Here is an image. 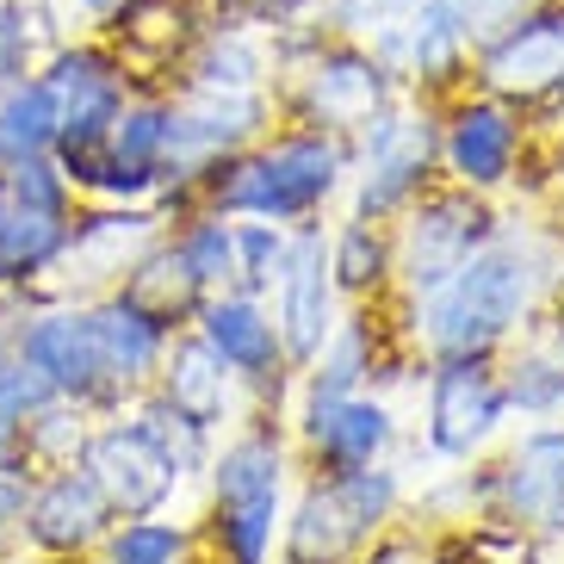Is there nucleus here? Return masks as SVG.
<instances>
[{
    "label": "nucleus",
    "instance_id": "nucleus-33",
    "mask_svg": "<svg viewBox=\"0 0 564 564\" xmlns=\"http://www.w3.org/2000/svg\"><path fill=\"white\" fill-rule=\"evenodd\" d=\"M100 546L106 564H186L193 533L174 528V521H155V514H124V521H112Z\"/></svg>",
    "mask_w": 564,
    "mask_h": 564
},
{
    "label": "nucleus",
    "instance_id": "nucleus-44",
    "mask_svg": "<svg viewBox=\"0 0 564 564\" xmlns=\"http://www.w3.org/2000/svg\"><path fill=\"white\" fill-rule=\"evenodd\" d=\"M546 335L558 341V354H564V316H558V311H552V329H546Z\"/></svg>",
    "mask_w": 564,
    "mask_h": 564
},
{
    "label": "nucleus",
    "instance_id": "nucleus-42",
    "mask_svg": "<svg viewBox=\"0 0 564 564\" xmlns=\"http://www.w3.org/2000/svg\"><path fill=\"white\" fill-rule=\"evenodd\" d=\"M118 7H124V0H75V13H82L87 25H106V19L118 13Z\"/></svg>",
    "mask_w": 564,
    "mask_h": 564
},
{
    "label": "nucleus",
    "instance_id": "nucleus-6",
    "mask_svg": "<svg viewBox=\"0 0 564 564\" xmlns=\"http://www.w3.org/2000/svg\"><path fill=\"white\" fill-rule=\"evenodd\" d=\"M56 94V162L68 186L100 199L106 186V137H112L124 100L137 94L131 68L118 63L112 44H56L37 68Z\"/></svg>",
    "mask_w": 564,
    "mask_h": 564
},
{
    "label": "nucleus",
    "instance_id": "nucleus-38",
    "mask_svg": "<svg viewBox=\"0 0 564 564\" xmlns=\"http://www.w3.org/2000/svg\"><path fill=\"white\" fill-rule=\"evenodd\" d=\"M447 7H453V19L465 25V44H471V51H484L490 37L509 32L514 19H528L540 0H447Z\"/></svg>",
    "mask_w": 564,
    "mask_h": 564
},
{
    "label": "nucleus",
    "instance_id": "nucleus-34",
    "mask_svg": "<svg viewBox=\"0 0 564 564\" xmlns=\"http://www.w3.org/2000/svg\"><path fill=\"white\" fill-rule=\"evenodd\" d=\"M236 224V292H273L285 261V242H292V224H267V217H230Z\"/></svg>",
    "mask_w": 564,
    "mask_h": 564
},
{
    "label": "nucleus",
    "instance_id": "nucleus-40",
    "mask_svg": "<svg viewBox=\"0 0 564 564\" xmlns=\"http://www.w3.org/2000/svg\"><path fill=\"white\" fill-rule=\"evenodd\" d=\"M205 19H224V25H261L267 0H193Z\"/></svg>",
    "mask_w": 564,
    "mask_h": 564
},
{
    "label": "nucleus",
    "instance_id": "nucleus-17",
    "mask_svg": "<svg viewBox=\"0 0 564 564\" xmlns=\"http://www.w3.org/2000/svg\"><path fill=\"white\" fill-rule=\"evenodd\" d=\"M162 224L167 217L150 212V205H106V212L75 217L63 254H56V267H51V273H63L56 292H112V285L131 273L137 254L162 242Z\"/></svg>",
    "mask_w": 564,
    "mask_h": 564
},
{
    "label": "nucleus",
    "instance_id": "nucleus-21",
    "mask_svg": "<svg viewBox=\"0 0 564 564\" xmlns=\"http://www.w3.org/2000/svg\"><path fill=\"white\" fill-rule=\"evenodd\" d=\"M398 441V415L384 398H304L299 410V447L316 459V471H348V465H379Z\"/></svg>",
    "mask_w": 564,
    "mask_h": 564
},
{
    "label": "nucleus",
    "instance_id": "nucleus-23",
    "mask_svg": "<svg viewBox=\"0 0 564 564\" xmlns=\"http://www.w3.org/2000/svg\"><path fill=\"white\" fill-rule=\"evenodd\" d=\"M174 75H181L174 87H273V44L254 25L205 19Z\"/></svg>",
    "mask_w": 564,
    "mask_h": 564
},
{
    "label": "nucleus",
    "instance_id": "nucleus-3",
    "mask_svg": "<svg viewBox=\"0 0 564 564\" xmlns=\"http://www.w3.org/2000/svg\"><path fill=\"white\" fill-rule=\"evenodd\" d=\"M398 94H403L398 75L360 37H335L323 25L273 37V100H280L285 124L354 143Z\"/></svg>",
    "mask_w": 564,
    "mask_h": 564
},
{
    "label": "nucleus",
    "instance_id": "nucleus-24",
    "mask_svg": "<svg viewBox=\"0 0 564 564\" xmlns=\"http://www.w3.org/2000/svg\"><path fill=\"white\" fill-rule=\"evenodd\" d=\"M87 316H94V335H100L106 348V366H112V384L124 398H137L143 384L155 379V366L167 354V335L150 311H137L124 292H100V299H87Z\"/></svg>",
    "mask_w": 564,
    "mask_h": 564
},
{
    "label": "nucleus",
    "instance_id": "nucleus-19",
    "mask_svg": "<svg viewBox=\"0 0 564 564\" xmlns=\"http://www.w3.org/2000/svg\"><path fill=\"white\" fill-rule=\"evenodd\" d=\"M112 502H106V490L94 478H87V465H56L44 484H32V497H25V521H19V533L32 540V552H44V558H82V552H94L112 533Z\"/></svg>",
    "mask_w": 564,
    "mask_h": 564
},
{
    "label": "nucleus",
    "instance_id": "nucleus-48",
    "mask_svg": "<svg viewBox=\"0 0 564 564\" xmlns=\"http://www.w3.org/2000/svg\"><path fill=\"white\" fill-rule=\"evenodd\" d=\"M558 316H564V292H558Z\"/></svg>",
    "mask_w": 564,
    "mask_h": 564
},
{
    "label": "nucleus",
    "instance_id": "nucleus-47",
    "mask_svg": "<svg viewBox=\"0 0 564 564\" xmlns=\"http://www.w3.org/2000/svg\"><path fill=\"white\" fill-rule=\"evenodd\" d=\"M25 7H51V0H25Z\"/></svg>",
    "mask_w": 564,
    "mask_h": 564
},
{
    "label": "nucleus",
    "instance_id": "nucleus-45",
    "mask_svg": "<svg viewBox=\"0 0 564 564\" xmlns=\"http://www.w3.org/2000/svg\"><path fill=\"white\" fill-rule=\"evenodd\" d=\"M7 212H13V199H7V174H0V224H7Z\"/></svg>",
    "mask_w": 564,
    "mask_h": 564
},
{
    "label": "nucleus",
    "instance_id": "nucleus-46",
    "mask_svg": "<svg viewBox=\"0 0 564 564\" xmlns=\"http://www.w3.org/2000/svg\"><path fill=\"white\" fill-rule=\"evenodd\" d=\"M56 564H106V558H87V552H82V558H56Z\"/></svg>",
    "mask_w": 564,
    "mask_h": 564
},
{
    "label": "nucleus",
    "instance_id": "nucleus-18",
    "mask_svg": "<svg viewBox=\"0 0 564 564\" xmlns=\"http://www.w3.org/2000/svg\"><path fill=\"white\" fill-rule=\"evenodd\" d=\"M150 391L181 415L193 434H205V441H217L224 429H236L242 398H249V384H242L230 366L205 348L199 329H186V335L174 329V335H167V354H162V366H155Z\"/></svg>",
    "mask_w": 564,
    "mask_h": 564
},
{
    "label": "nucleus",
    "instance_id": "nucleus-26",
    "mask_svg": "<svg viewBox=\"0 0 564 564\" xmlns=\"http://www.w3.org/2000/svg\"><path fill=\"white\" fill-rule=\"evenodd\" d=\"M372 372H379V323L366 311L335 316L329 341H323V348L311 354V366H304V398H348V391H360Z\"/></svg>",
    "mask_w": 564,
    "mask_h": 564
},
{
    "label": "nucleus",
    "instance_id": "nucleus-43",
    "mask_svg": "<svg viewBox=\"0 0 564 564\" xmlns=\"http://www.w3.org/2000/svg\"><path fill=\"white\" fill-rule=\"evenodd\" d=\"M7 366H13V329L0 323V372H7Z\"/></svg>",
    "mask_w": 564,
    "mask_h": 564
},
{
    "label": "nucleus",
    "instance_id": "nucleus-37",
    "mask_svg": "<svg viewBox=\"0 0 564 564\" xmlns=\"http://www.w3.org/2000/svg\"><path fill=\"white\" fill-rule=\"evenodd\" d=\"M44 398H51V391H44L19 360L0 372V459H25V453H19V434H25V415Z\"/></svg>",
    "mask_w": 564,
    "mask_h": 564
},
{
    "label": "nucleus",
    "instance_id": "nucleus-25",
    "mask_svg": "<svg viewBox=\"0 0 564 564\" xmlns=\"http://www.w3.org/2000/svg\"><path fill=\"white\" fill-rule=\"evenodd\" d=\"M112 292H124L137 311H150L162 329H186V323L199 316V304H205V285L193 280V267L181 261V249H174L167 236L155 242V249L137 254L131 273H124Z\"/></svg>",
    "mask_w": 564,
    "mask_h": 564
},
{
    "label": "nucleus",
    "instance_id": "nucleus-5",
    "mask_svg": "<svg viewBox=\"0 0 564 564\" xmlns=\"http://www.w3.org/2000/svg\"><path fill=\"white\" fill-rule=\"evenodd\" d=\"M398 502L403 478L384 459L348 465V471H316L280 528V564H360L366 546L391 528Z\"/></svg>",
    "mask_w": 564,
    "mask_h": 564
},
{
    "label": "nucleus",
    "instance_id": "nucleus-4",
    "mask_svg": "<svg viewBox=\"0 0 564 564\" xmlns=\"http://www.w3.org/2000/svg\"><path fill=\"white\" fill-rule=\"evenodd\" d=\"M285 434L254 415L224 447H212V546L224 564H273L285 528Z\"/></svg>",
    "mask_w": 564,
    "mask_h": 564
},
{
    "label": "nucleus",
    "instance_id": "nucleus-28",
    "mask_svg": "<svg viewBox=\"0 0 564 564\" xmlns=\"http://www.w3.org/2000/svg\"><path fill=\"white\" fill-rule=\"evenodd\" d=\"M329 273L341 299H384L398 280V242L372 217H348L341 230H329Z\"/></svg>",
    "mask_w": 564,
    "mask_h": 564
},
{
    "label": "nucleus",
    "instance_id": "nucleus-15",
    "mask_svg": "<svg viewBox=\"0 0 564 564\" xmlns=\"http://www.w3.org/2000/svg\"><path fill=\"white\" fill-rule=\"evenodd\" d=\"M193 329H199V341L230 366L236 379L249 384L254 403H280L292 360H285V341H280L273 311H267L254 292H236V285L230 292H205Z\"/></svg>",
    "mask_w": 564,
    "mask_h": 564
},
{
    "label": "nucleus",
    "instance_id": "nucleus-11",
    "mask_svg": "<svg viewBox=\"0 0 564 564\" xmlns=\"http://www.w3.org/2000/svg\"><path fill=\"white\" fill-rule=\"evenodd\" d=\"M528 155V118L490 100L478 87H459L441 100V174L471 193H502Z\"/></svg>",
    "mask_w": 564,
    "mask_h": 564
},
{
    "label": "nucleus",
    "instance_id": "nucleus-13",
    "mask_svg": "<svg viewBox=\"0 0 564 564\" xmlns=\"http://www.w3.org/2000/svg\"><path fill=\"white\" fill-rule=\"evenodd\" d=\"M509 422L497 366L478 354H453V360H429V403H422V429L441 459H471L497 441Z\"/></svg>",
    "mask_w": 564,
    "mask_h": 564
},
{
    "label": "nucleus",
    "instance_id": "nucleus-10",
    "mask_svg": "<svg viewBox=\"0 0 564 564\" xmlns=\"http://www.w3.org/2000/svg\"><path fill=\"white\" fill-rule=\"evenodd\" d=\"M13 360L32 372L51 398H75V403H124V391L112 384L106 348L94 335L87 304H44L13 329Z\"/></svg>",
    "mask_w": 564,
    "mask_h": 564
},
{
    "label": "nucleus",
    "instance_id": "nucleus-22",
    "mask_svg": "<svg viewBox=\"0 0 564 564\" xmlns=\"http://www.w3.org/2000/svg\"><path fill=\"white\" fill-rule=\"evenodd\" d=\"M205 13L193 0H124L112 19H106V32H112V51L118 63L137 75H174V63L186 56V44L199 37Z\"/></svg>",
    "mask_w": 564,
    "mask_h": 564
},
{
    "label": "nucleus",
    "instance_id": "nucleus-41",
    "mask_svg": "<svg viewBox=\"0 0 564 564\" xmlns=\"http://www.w3.org/2000/svg\"><path fill=\"white\" fill-rule=\"evenodd\" d=\"M366 564H429V552L415 546V540H372V546H366Z\"/></svg>",
    "mask_w": 564,
    "mask_h": 564
},
{
    "label": "nucleus",
    "instance_id": "nucleus-7",
    "mask_svg": "<svg viewBox=\"0 0 564 564\" xmlns=\"http://www.w3.org/2000/svg\"><path fill=\"white\" fill-rule=\"evenodd\" d=\"M441 181V100L398 94L348 143V217H398Z\"/></svg>",
    "mask_w": 564,
    "mask_h": 564
},
{
    "label": "nucleus",
    "instance_id": "nucleus-16",
    "mask_svg": "<svg viewBox=\"0 0 564 564\" xmlns=\"http://www.w3.org/2000/svg\"><path fill=\"white\" fill-rule=\"evenodd\" d=\"M372 51L398 75L403 94H422V100H447L471 75V44H465V25L453 19L447 0H422L415 13H403L398 25L372 37Z\"/></svg>",
    "mask_w": 564,
    "mask_h": 564
},
{
    "label": "nucleus",
    "instance_id": "nucleus-20",
    "mask_svg": "<svg viewBox=\"0 0 564 564\" xmlns=\"http://www.w3.org/2000/svg\"><path fill=\"white\" fill-rule=\"evenodd\" d=\"M167 131H174V100L162 87H137L118 112L112 137H106V186H100L106 205H137L162 193Z\"/></svg>",
    "mask_w": 564,
    "mask_h": 564
},
{
    "label": "nucleus",
    "instance_id": "nucleus-35",
    "mask_svg": "<svg viewBox=\"0 0 564 564\" xmlns=\"http://www.w3.org/2000/svg\"><path fill=\"white\" fill-rule=\"evenodd\" d=\"M44 7H25V0H0V87L7 82H25L44 68V56L56 51L44 37Z\"/></svg>",
    "mask_w": 564,
    "mask_h": 564
},
{
    "label": "nucleus",
    "instance_id": "nucleus-2",
    "mask_svg": "<svg viewBox=\"0 0 564 564\" xmlns=\"http://www.w3.org/2000/svg\"><path fill=\"white\" fill-rule=\"evenodd\" d=\"M348 186V137L329 131H267L261 143L224 155L199 174L193 205L217 217H267V224H304Z\"/></svg>",
    "mask_w": 564,
    "mask_h": 564
},
{
    "label": "nucleus",
    "instance_id": "nucleus-8",
    "mask_svg": "<svg viewBox=\"0 0 564 564\" xmlns=\"http://www.w3.org/2000/svg\"><path fill=\"white\" fill-rule=\"evenodd\" d=\"M398 217L403 224L391 230V242H398V280H391V292L403 304H422L429 292H441L497 236V205H490V193H471L459 181H434Z\"/></svg>",
    "mask_w": 564,
    "mask_h": 564
},
{
    "label": "nucleus",
    "instance_id": "nucleus-30",
    "mask_svg": "<svg viewBox=\"0 0 564 564\" xmlns=\"http://www.w3.org/2000/svg\"><path fill=\"white\" fill-rule=\"evenodd\" d=\"M497 379H502V403H509V415H528V422H558L564 415V354H558L552 335L528 341Z\"/></svg>",
    "mask_w": 564,
    "mask_h": 564
},
{
    "label": "nucleus",
    "instance_id": "nucleus-12",
    "mask_svg": "<svg viewBox=\"0 0 564 564\" xmlns=\"http://www.w3.org/2000/svg\"><path fill=\"white\" fill-rule=\"evenodd\" d=\"M490 521L521 540H564V422L528 429L490 465Z\"/></svg>",
    "mask_w": 564,
    "mask_h": 564
},
{
    "label": "nucleus",
    "instance_id": "nucleus-29",
    "mask_svg": "<svg viewBox=\"0 0 564 564\" xmlns=\"http://www.w3.org/2000/svg\"><path fill=\"white\" fill-rule=\"evenodd\" d=\"M32 155H56V94L44 75L0 87V174Z\"/></svg>",
    "mask_w": 564,
    "mask_h": 564
},
{
    "label": "nucleus",
    "instance_id": "nucleus-31",
    "mask_svg": "<svg viewBox=\"0 0 564 564\" xmlns=\"http://www.w3.org/2000/svg\"><path fill=\"white\" fill-rule=\"evenodd\" d=\"M87 403L75 398H44L32 415H25V434H19V453H25V465H44V471H56V465H75L87 447Z\"/></svg>",
    "mask_w": 564,
    "mask_h": 564
},
{
    "label": "nucleus",
    "instance_id": "nucleus-36",
    "mask_svg": "<svg viewBox=\"0 0 564 564\" xmlns=\"http://www.w3.org/2000/svg\"><path fill=\"white\" fill-rule=\"evenodd\" d=\"M7 199L25 205V212H51V217H75V186H68L63 162L56 155H32V162L7 167Z\"/></svg>",
    "mask_w": 564,
    "mask_h": 564
},
{
    "label": "nucleus",
    "instance_id": "nucleus-27",
    "mask_svg": "<svg viewBox=\"0 0 564 564\" xmlns=\"http://www.w3.org/2000/svg\"><path fill=\"white\" fill-rule=\"evenodd\" d=\"M68 224H75V217H51V212L13 205L7 224H0V292H13V299L37 292L44 273L56 267V254H63V242H68Z\"/></svg>",
    "mask_w": 564,
    "mask_h": 564
},
{
    "label": "nucleus",
    "instance_id": "nucleus-1",
    "mask_svg": "<svg viewBox=\"0 0 564 564\" xmlns=\"http://www.w3.org/2000/svg\"><path fill=\"white\" fill-rule=\"evenodd\" d=\"M552 292H564V230L546 236L497 224V236L441 292H429L422 304H403V311H415V335H422L429 360H453V354L490 360L546 311Z\"/></svg>",
    "mask_w": 564,
    "mask_h": 564
},
{
    "label": "nucleus",
    "instance_id": "nucleus-39",
    "mask_svg": "<svg viewBox=\"0 0 564 564\" xmlns=\"http://www.w3.org/2000/svg\"><path fill=\"white\" fill-rule=\"evenodd\" d=\"M32 465L25 459H0V540L25 521V497H32Z\"/></svg>",
    "mask_w": 564,
    "mask_h": 564
},
{
    "label": "nucleus",
    "instance_id": "nucleus-32",
    "mask_svg": "<svg viewBox=\"0 0 564 564\" xmlns=\"http://www.w3.org/2000/svg\"><path fill=\"white\" fill-rule=\"evenodd\" d=\"M174 249H181V261L193 267V280L205 285V292H230L236 285V224L217 212H186V224L174 236H167Z\"/></svg>",
    "mask_w": 564,
    "mask_h": 564
},
{
    "label": "nucleus",
    "instance_id": "nucleus-14",
    "mask_svg": "<svg viewBox=\"0 0 564 564\" xmlns=\"http://www.w3.org/2000/svg\"><path fill=\"white\" fill-rule=\"evenodd\" d=\"M335 316H341V292H335V273H329V230L304 217V224H292L280 280H273V323H280L292 372H304L311 354L329 341Z\"/></svg>",
    "mask_w": 564,
    "mask_h": 564
},
{
    "label": "nucleus",
    "instance_id": "nucleus-9",
    "mask_svg": "<svg viewBox=\"0 0 564 564\" xmlns=\"http://www.w3.org/2000/svg\"><path fill=\"white\" fill-rule=\"evenodd\" d=\"M471 87L514 106L521 118L564 106V0H540L502 37L471 51Z\"/></svg>",
    "mask_w": 564,
    "mask_h": 564
}]
</instances>
